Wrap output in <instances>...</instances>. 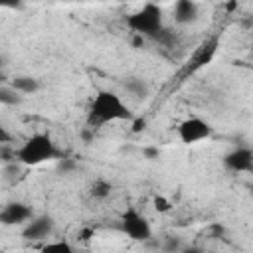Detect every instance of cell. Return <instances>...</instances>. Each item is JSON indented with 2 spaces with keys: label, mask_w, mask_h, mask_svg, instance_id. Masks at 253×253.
I'll use <instances>...</instances> for the list:
<instances>
[{
  "label": "cell",
  "mask_w": 253,
  "mask_h": 253,
  "mask_svg": "<svg viewBox=\"0 0 253 253\" xmlns=\"http://www.w3.org/2000/svg\"><path fill=\"white\" fill-rule=\"evenodd\" d=\"M34 217V211L24 202H10L0 210V223L2 225H20L28 223Z\"/></svg>",
  "instance_id": "8992f818"
},
{
  "label": "cell",
  "mask_w": 253,
  "mask_h": 253,
  "mask_svg": "<svg viewBox=\"0 0 253 253\" xmlns=\"http://www.w3.org/2000/svg\"><path fill=\"white\" fill-rule=\"evenodd\" d=\"M217 38L213 36V38H208L198 49H196V53L192 55V59H190V63H188V67H186V71L188 73H194V71H198L200 67H204V65H208L211 59H213V55H215V51H217Z\"/></svg>",
  "instance_id": "9c48e42d"
},
{
  "label": "cell",
  "mask_w": 253,
  "mask_h": 253,
  "mask_svg": "<svg viewBox=\"0 0 253 253\" xmlns=\"http://www.w3.org/2000/svg\"><path fill=\"white\" fill-rule=\"evenodd\" d=\"M152 204H154V210H156L158 213H166V211H170V208H172V202H170L168 198H164V196H154Z\"/></svg>",
  "instance_id": "ac0fdd59"
},
{
  "label": "cell",
  "mask_w": 253,
  "mask_h": 253,
  "mask_svg": "<svg viewBox=\"0 0 253 253\" xmlns=\"http://www.w3.org/2000/svg\"><path fill=\"white\" fill-rule=\"evenodd\" d=\"M182 241H180V237L178 235H166L164 239H162V245H160V249L164 251V253H180L182 251Z\"/></svg>",
  "instance_id": "2e32d148"
},
{
  "label": "cell",
  "mask_w": 253,
  "mask_h": 253,
  "mask_svg": "<svg viewBox=\"0 0 253 253\" xmlns=\"http://www.w3.org/2000/svg\"><path fill=\"white\" fill-rule=\"evenodd\" d=\"M42 253H75V249H73L71 243L59 239V241H49V243H45V245L42 247Z\"/></svg>",
  "instance_id": "5bb4252c"
},
{
  "label": "cell",
  "mask_w": 253,
  "mask_h": 253,
  "mask_svg": "<svg viewBox=\"0 0 253 253\" xmlns=\"http://www.w3.org/2000/svg\"><path fill=\"white\" fill-rule=\"evenodd\" d=\"M142 154H144V158H148V160H156V158L160 156V150H158L156 146H146V148L142 150Z\"/></svg>",
  "instance_id": "ffe728a7"
},
{
  "label": "cell",
  "mask_w": 253,
  "mask_h": 253,
  "mask_svg": "<svg viewBox=\"0 0 253 253\" xmlns=\"http://www.w3.org/2000/svg\"><path fill=\"white\" fill-rule=\"evenodd\" d=\"M119 223H121V231L126 237H130L132 241H148L152 237V229H150L148 219L136 208H126L121 213Z\"/></svg>",
  "instance_id": "277c9868"
},
{
  "label": "cell",
  "mask_w": 253,
  "mask_h": 253,
  "mask_svg": "<svg viewBox=\"0 0 253 253\" xmlns=\"http://www.w3.org/2000/svg\"><path fill=\"white\" fill-rule=\"evenodd\" d=\"M213 134V126L202 117H188L178 125V136L184 144H196Z\"/></svg>",
  "instance_id": "5b68a950"
},
{
  "label": "cell",
  "mask_w": 253,
  "mask_h": 253,
  "mask_svg": "<svg viewBox=\"0 0 253 253\" xmlns=\"http://www.w3.org/2000/svg\"><path fill=\"white\" fill-rule=\"evenodd\" d=\"M125 87H126L128 93H132V95L138 97V99H144V97L148 95V85H146L142 79H138V77H128V79L125 81Z\"/></svg>",
  "instance_id": "4fadbf2b"
},
{
  "label": "cell",
  "mask_w": 253,
  "mask_h": 253,
  "mask_svg": "<svg viewBox=\"0 0 253 253\" xmlns=\"http://www.w3.org/2000/svg\"><path fill=\"white\" fill-rule=\"evenodd\" d=\"M144 126H146V121L142 117L132 119V132H140V130H144Z\"/></svg>",
  "instance_id": "7402d4cb"
},
{
  "label": "cell",
  "mask_w": 253,
  "mask_h": 253,
  "mask_svg": "<svg viewBox=\"0 0 253 253\" xmlns=\"http://www.w3.org/2000/svg\"><path fill=\"white\" fill-rule=\"evenodd\" d=\"M91 235H93V229H89V227H87V229H83V231L79 233V239H81V241H87Z\"/></svg>",
  "instance_id": "d4e9b609"
},
{
  "label": "cell",
  "mask_w": 253,
  "mask_h": 253,
  "mask_svg": "<svg viewBox=\"0 0 253 253\" xmlns=\"http://www.w3.org/2000/svg\"><path fill=\"white\" fill-rule=\"evenodd\" d=\"M12 140V136H10V132L6 130V126L0 123V144H4V142H10Z\"/></svg>",
  "instance_id": "603a6c76"
},
{
  "label": "cell",
  "mask_w": 253,
  "mask_h": 253,
  "mask_svg": "<svg viewBox=\"0 0 253 253\" xmlns=\"http://www.w3.org/2000/svg\"><path fill=\"white\" fill-rule=\"evenodd\" d=\"M126 26L138 34V36H154L164 24H162V8L158 4H144L140 10H136L134 14H130L126 18Z\"/></svg>",
  "instance_id": "3957f363"
},
{
  "label": "cell",
  "mask_w": 253,
  "mask_h": 253,
  "mask_svg": "<svg viewBox=\"0 0 253 253\" xmlns=\"http://www.w3.org/2000/svg\"><path fill=\"white\" fill-rule=\"evenodd\" d=\"M22 101V97L18 95V91H14L12 87H0V103L2 105H18Z\"/></svg>",
  "instance_id": "e0dca14e"
},
{
  "label": "cell",
  "mask_w": 253,
  "mask_h": 253,
  "mask_svg": "<svg viewBox=\"0 0 253 253\" xmlns=\"http://www.w3.org/2000/svg\"><path fill=\"white\" fill-rule=\"evenodd\" d=\"M154 42H158V43H162V45H166V47H170V45H174L176 43V34L170 30V28H166V26H162L154 36H150Z\"/></svg>",
  "instance_id": "9a60e30c"
},
{
  "label": "cell",
  "mask_w": 253,
  "mask_h": 253,
  "mask_svg": "<svg viewBox=\"0 0 253 253\" xmlns=\"http://www.w3.org/2000/svg\"><path fill=\"white\" fill-rule=\"evenodd\" d=\"M132 119H134V115L130 113V109L125 105V101L115 91L101 89V91H97V95L93 97V101L89 105L87 126L95 130L113 121H132Z\"/></svg>",
  "instance_id": "6da1fadb"
},
{
  "label": "cell",
  "mask_w": 253,
  "mask_h": 253,
  "mask_svg": "<svg viewBox=\"0 0 253 253\" xmlns=\"http://www.w3.org/2000/svg\"><path fill=\"white\" fill-rule=\"evenodd\" d=\"M79 134H81V140H83V142H87V144H89V142H93V138H95V130H93V128H89V126H85Z\"/></svg>",
  "instance_id": "44dd1931"
},
{
  "label": "cell",
  "mask_w": 253,
  "mask_h": 253,
  "mask_svg": "<svg viewBox=\"0 0 253 253\" xmlns=\"http://www.w3.org/2000/svg\"><path fill=\"white\" fill-rule=\"evenodd\" d=\"M14 158L18 162H22L24 166H38V164L47 162V160L63 158V152L55 146V142L49 134L36 132L30 138H26V142L14 152Z\"/></svg>",
  "instance_id": "7a4b0ae2"
},
{
  "label": "cell",
  "mask_w": 253,
  "mask_h": 253,
  "mask_svg": "<svg viewBox=\"0 0 253 253\" xmlns=\"http://www.w3.org/2000/svg\"><path fill=\"white\" fill-rule=\"evenodd\" d=\"M73 168H75V160H73V158H67V156L59 158V164H57V170H59V172L67 174V172H71Z\"/></svg>",
  "instance_id": "d6986e66"
},
{
  "label": "cell",
  "mask_w": 253,
  "mask_h": 253,
  "mask_svg": "<svg viewBox=\"0 0 253 253\" xmlns=\"http://www.w3.org/2000/svg\"><path fill=\"white\" fill-rule=\"evenodd\" d=\"M38 87H40L38 79L30 77V75H20L12 81V89L18 93H34V91H38Z\"/></svg>",
  "instance_id": "8fae6325"
},
{
  "label": "cell",
  "mask_w": 253,
  "mask_h": 253,
  "mask_svg": "<svg viewBox=\"0 0 253 253\" xmlns=\"http://www.w3.org/2000/svg\"><path fill=\"white\" fill-rule=\"evenodd\" d=\"M144 43V38L142 36H138V34H134V38H132V45L134 47H138V45H142Z\"/></svg>",
  "instance_id": "484cf974"
},
{
  "label": "cell",
  "mask_w": 253,
  "mask_h": 253,
  "mask_svg": "<svg viewBox=\"0 0 253 253\" xmlns=\"http://www.w3.org/2000/svg\"><path fill=\"white\" fill-rule=\"evenodd\" d=\"M180 253H204V251L200 247H196V245H190V247H182Z\"/></svg>",
  "instance_id": "cb8c5ba5"
},
{
  "label": "cell",
  "mask_w": 253,
  "mask_h": 253,
  "mask_svg": "<svg viewBox=\"0 0 253 253\" xmlns=\"http://www.w3.org/2000/svg\"><path fill=\"white\" fill-rule=\"evenodd\" d=\"M198 20V4L192 0H178L174 4V22L180 26L192 24Z\"/></svg>",
  "instance_id": "30bf717a"
},
{
  "label": "cell",
  "mask_w": 253,
  "mask_h": 253,
  "mask_svg": "<svg viewBox=\"0 0 253 253\" xmlns=\"http://www.w3.org/2000/svg\"><path fill=\"white\" fill-rule=\"evenodd\" d=\"M223 164L231 172H251L253 170V152L247 146H237L223 156Z\"/></svg>",
  "instance_id": "ba28073f"
},
{
  "label": "cell",
  "mask_w": 253,
  "mask_h": 253,
  "mask_svg": "<svg viewBox=\"0 0 253 253\" xmlns=\"http://www.w3.org/2000/svg\"><path fill=\"white\" fill-rule=\"evenodd\" d=\"M111 192H113V184L107 182V180H103V178H97V180L91 184V188H89V194H91L95 200H107V198L111 196Z\"/></svg>",
  "instance_id": "7c38bea8"
},
{
  "label": "cell",
  "mask_w": 253,
  "mask_h": 253,
  "mask_svg": "<svg viewBox=\"0 0 253 253\" xmlns=\"http://www.w3.org/2000/svg\"><path fill=\"white\" fill-rule=\"evenodd\" d=\"M53 231V217L51 215H34L26 227L22 229V237L26 241H42Z\"/></svg>",
  "instance_id": "52a82bcc"
},
{
  "label": "cell",
  "mask_w": 253,
  "mask_h": 253,
  "mask_svg": "<svg viewBox=\"0 0 253 253\" xmlns=\"http://www.w3.org/2000/svg\"><path fill=\"white\" fill-rule=\"evenodd\" d=\"M4 65H6V57H4V55H2V53H0V69H2V67H4Z\"/></svg>",
  "instance_id": "4316f807"
}]
</instances>
